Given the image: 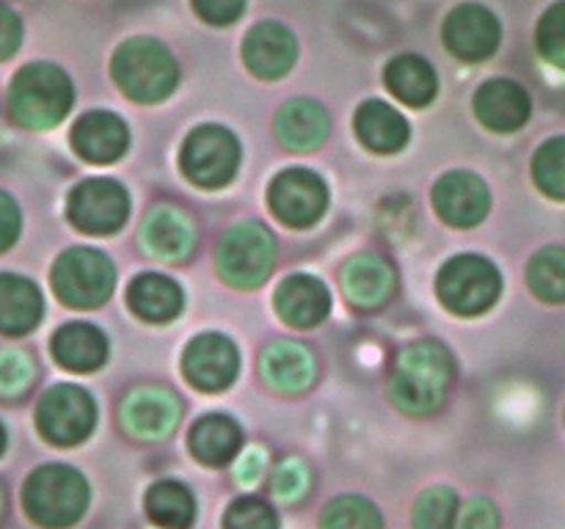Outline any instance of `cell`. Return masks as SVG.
I'll return each instance as SVG.
<instances>
[{
	"label": "cell",
	"mask_w": 565,
	"mask_h": 529,
	"mask_svg": "<svg viewBox=\"0 0 565 529\" xmlns=\"http://www.w3.org/2000/svg\"><path fill=\"white\" fill-rule=\"evenodd\" d=\"M53 356L72 373H94L108 358V339L97 325L70 323L53 336Z\"/></svg>",
	"instance_id": "25"
},
{
	"label": "cell",
	"mask_w": 565,
	"mask_h": 529,
	"mask_svg": "<svg viewBox=\"0 0 565 529\" xmlns=\"http://www.w3.org/2000/svg\"><path fill=\"white\" fill-rule=\"evenodd\" d=\"M17 235H20V209L9 193L0 191V251L14 246Z\"/></svg>",
	"instance_id": "42"
},
{
	"label": "cell",
	"mask_w": 565,
	"mask_h": 529,
	"mask_svg": "<svg viewBox=\"0 0 565 529\" xmlns=\"http://www.w3.org/2000/svg\"><path fill=\"white\" fill-rule=\"evenodd\" d=\"M88 507V483L70 466H42L25 483V510L47 529L81 521Z\"/></svg>",
	"instance_id": "4"
},
{
	"label": "cell",
	"mask_w": 565,
	"mask_h": 529,
	"mask_svg": "<svg viewBox=\"0 0 565 529\" xmlns=\"http://www.w3.org/2000/svg\"><path fill=\"white\" fill-rule=\"evenodd\" d=\"M9 108L22 127L31 130L55 127L72 108L70 77L55 64L22 66L11 80Z\"/></svg>",
	"instance_id": "2"
},
{
	"label": "cell",
	"mask_w": 565,
	"mask_h": 529,
	"mask_svg": "<svg viewBox=\"0 0 565 529\" xmlns=\"http://www.w3.org/2000/svg\"><path fill=\"white\" fill-rule=\"evenodd\" d=\"M114 80L136 102H160L180 80L174 55L154 39H130L114 53Z\"/></svg>",
	"instance_id": "3"
},
{
	"label": "cell",
	"mask_w": 565,
	"mask_h": 529,
	"mask_svg": "<svg viewBox=\"0 0 565 529\" xmlns=\"http://www.w3.org/2000/svg\"><path fill=\"white\" fill-rule=\"evenodd\" d=\"M0 505H3V496H0Z\"/></svg>",
	"instance_id": "45"
},
{
	"label": "cell",
	"mask_w": 565,
	"mask_h": 529,
	"mask_svg": "<svg viewBox=\"0 0 565 529\" xmlns=\"http://www.w3.org/2000/svg\"><path fill=\"white\" fill-rule=\"evenodd\" d=\"M276 262V240L268 226L243 220L232 226L218 248V273L226 284L252 290L270 276Z\"/></svg>",
	"instance_id": "5"
},
{
	"label": "cell",
	"mask_w": 565,
	"mask_h": 529,
	"mask_svg": "<svg viewBox=\"0 0 565 529\" xmlns=\"http://www.w3.org/2000/svg\"><path fill=\"white\" fill-rule=\"evenodd\" d=\"M452 356L445 345L423 339L408 345L397 356L392 375V400L412 417H428L439 411L452 384Z\"/></svg>",
	"instance_id": "1"
},
{
	"label": "cell",
	"mask_w": 565,
	"mask_h": 529,
	"mask_svg": "<svg viewBox=\"0 0 565 529\" xmlns=\"http://www.w3.org/2000/svg\"><path fill=\"white\" fill-rule=\"evenodd\" d=\"M386 86L412 108H423V105L434 102L436 91H439V77H436L434 66L419 55H397L386 66Z\"/></svg>",
	"instance_id": "29"
},
{
	"label": "cell",
	"mask_w": 565,
	"mask_h": 529,
	"mask_svg": "<svg viewBox=\"0 0 565 529\" xmlns=\"http://www.w3.org/2000/svg\"><path fill=\"white\" fill-rule=\"evenodd\" d=\"M224 529H279V518L274 507L265 505L263 499L246 496V499L232 501L224 516Z\"/></svg>",
	"instance_id": "36"
},
{
	"label": "cell",
	"mask_w": 565,
	"mask_h": 529,
	"mask_svg": "<svg viewBox=\"0 0 565 529\" xmlns=\"http://www.w3.org/2000/svg\"><path fill=\"white\" fill-rule=\"evenodd\" d=\"M246 66L263 80H279L292 69L298 58V42L281 22H259L243 42Z\"/></svg>",
	"instance_id": "15"
},
{
	"label": "cell",
	"mask_w": 565,
	"mask_h": 529,
	"mask_svg": "<svg viewBox=\"0 0 565 529\" xmlns=\"http://www.w3.org/2000/svg\"><path fill=\"white\" fill-rule=\"evenodd\" d=\"M320 529H384L381 512L364 496H337L320 518Z\"/></svg>",
	"instance_id": "32"
},
{
	"label": "cell",
	"mask_w": 565,
	"mask_h": 529,
	"mask_svg": "<svg viewBox=\"0 0 565 529\" xmlns=\"http://www.w3.org/2000/svg\"><path fill=\"white\" fill-rule=\"evenodd\" d=\"M458 529H500V510H497L491 499L478 496V499H472L463 507Z\"/></svg>",
	"instance_id": "40"
},
{
	"label": "cell",
	"mask_w": 565,
	"mask_h": 529,
	"mask_svg": "<svg viewBox=\"0 0 565 529\" xmlns=\"http://www.w3.org/2000/svg\"><path fill=\"white\" fill-rule=\"evenodd\" d=\"M345 295L359 309H379L392 298L397 276L392 264L379 253H356L345 264Z\"/></svg>",
	"instance_id": "22"
},
{
	"label": "cell",
	"mask_w": 565,
	"mask_h": 529,
	"mask_svg": "<svg viewBox=\"0 0 565 529\" xmlns=\"http://www.w3.org/2000/svg\"><path fill=\"white\" fill-rule=\"evenodd\" d=\"M331 295L329 287L307 273L285 279L276 290V312L292 328H312L329 317Z\"/></svg>",
	"instance_id": "20"
},
{
	"label": "cell",
	"mask_w": 565,
	"mask_h": 529,
	"mask_svg": "<svg viewBox=\"0 0 565 529\" xmlns=\"http://www.w3.org/2000/svg\"><path fill=\"white\" fill-rule=\"evenodd\" d=\"M356 136L373 152L392 154L406 147L408 121L392 105L381 102V99H370L356 114Z\"/></svg>",
	"instance_id": "28"
},
{
	"label": "cell",
	"mask_w": 565,
	"mask_h": 529,
	"mask_svg": "<svg viewBox=\"0 0 565 529\" xmlns=\"http://www.w3.org/2000/svg\"><path fill=\"white\" fill-rule=\"evenodd\" d=\"M241 444L243 430L237 428L235 419L224 417V413L202 417L191 430V452L204 466H226L230 461H235Z\"/></svg>",
	"instance_id": "27"
},
{
	"label": "cell",
	"mask_w": 565,
	"mask_h": 529,
	"mask_svg": "<svg viewBox=\"0 0 565 529\" xmlns=\"http://www.w3.org/2000/svg\"><path fill=\"white\" fill-rule=\"evenodd\" d=\"M259 369H263L265 384L274 386L276 391L298 395V391H307L315 384L318 361H315L312 350L303 347L301 342L279 339L265 347Z\"/></svg>",
	"instance_id": "19"
},
{
	"label": "cell",
	"mask_w": 565,
	"mask_h": 529,
	"mask_svg": "<svg viewBox=\"0 0 565 529\" xmlns=\"http://www.w3.org/2000/svg\"><path fill=\"white\" fill-rule=\"evenodd\" d=\"M268 202L276 218L296 229H307L315 220L323 218L329 207V187L315 171L287 169L270 182Z\"/></svg>",
	"instance_id": "11"
},
{
	"label": "cell",
	"mask_w": 565,
	"mask_h": 529,
	"mask_svg": "<svg viewBox=\"0 0 565 529\" xmlns=\"http://www.w3.org/2000/svg\"><path fill=\"white\" fill-rule=\"evenodd\" d=\"M182 171L202 187H224L241 165V143L218 125L196 127L182 143Z\"/></svg>",
	"instance_id": "8"
},
{
	"label": "cell",
	"mask_w": 565,
	"mask_h": 529,
	"mask_svg": "<svg viewBox=\"0 0 565 529\" xmlns=\"http://www.w3.org/2000/svg\"><path fill=\"white\" fill-rule=\"evenodd\" d=\"M116 270L105 253L94 248H70L53 268V290L66 306L97 309L114 292Z\"/></svg>",
	"instance_id": "7"
},
{
	"label": "cell",
	"mask_w": 565,
	"mask_h": 529,
	"mask_svg": "<svg viewBox=\"0 0 565 529\" xmlns=\"http://www.w3.org/2000/svg\"><path fill=\"white\" fill-rule=\"evenodd\" d=\"M530 110H533V105H530L527 91L519 83L505 80V77L483 83L475 94V114L486 127L497 132H513L524 127L530 119Z\"/></svg>",
	"instance_id": "21"
},
{
	"label": "cell",
	"mask_w": 565,
	"mask_h": 529,
	"mask_svg": "<svg viewBox=\"0 0 565 529\" xmlns=\"http://www.w3.org/2000/svg\"><path fill=\"white\" fill-rule=\"evenodd\" d=\"M436 292L450 312L472 317L494 306L502 292V276L489 259L478 253H461L439 270Z\"/></svg>",
	"instance_id": "6"
},
{
	"label": "cell",
	"mask_w": 565,
	"mask_h": 529,
	"mask_svg": "<svg viewBox=\"0 0 565 529\" xmlns=\"http://www.w3.org/2000/svg\"><path fill=\"white\" fill-rule=\"evenodd\" d=\"M127 303L147 323H169L182 312V290L160 273H141L127 290Z\"/></svg>",
	"instance_id": "26"
},
{
	"label": "cell",
	"mask_w": 565,
	"mask_h": 529,
	"mask_svg": "<svg viewBox=\"0 0 565 529\" xmlns=\"http://www.w3.org/2000/svg\"><path fill=\"white\" fill-rule=\"evenodd\" d=\"M193 9L210 25H232L246 9V0H193Z\"/></svg>",
	"instance_id": "39"
},
{
	"label": "cell",
	"mask_w": 565,
	"mask_h": 529,
	"mask_svg": "<svg viewBox=\"0 0 565 529\" xmlns=\"http://www.w3.org/2000/svg\"><path fill=\"white\" fill-rule=\"evenodd\" d=\"M500 20L478 3H463L445 22V44L461 61H483L500 47Z\"/></svg>",
	"instance_id": "14"
},
{
	"label": "cell",
	"mask_w": 565,
	"mask_h": 529,
	"mask_svg": "<svg viewBox=\"0 0 565 529\" xmlns=\"http://www.w3.org/2000/svg\"><path fill=\"white\" fill-rule=\"evenodd\" d=\"M182 417V402L163 386H141L121 402V424L141 441L169 439Z\"/></svg>",
	"instance_id": "12"
},
{
	"label": "cell",
	"mask_w": 565,
	"mask_h": 529,
	"mask_svg": "<svg viewBox=\"0 0 565 529\" xmlns=\"http://www.w3.org/2000/svg\"><path fill=\"white\" fill-rule=\"evenodd\" d=\"M527 281L546 303H565V248H541L527 268Z\"/></svg>",
	"instance_id": "31"
},
{
	"label": "cell",
	"mask_w": 565,
	"mask_h": 529,
	"mask_svg": "<svg viewBox=\"0 0 565 529\" xmlns=\"http://www.w3.org/2000/svg\"><path fill=\"white\" fill-rule=\"evenodd\" d=\"M265 472V452L263 450H248L246 455L241 457V466H237V479L246 485L259 483Z\"/></svg>",
	"instance_id": "43"
},
{
	"label": "cell",
	"mask_w": 565,
	"mask_h": 529,
	"mask_svg": "<svg viewBox=\"0 0 565 529\" xmlns=\"http://www.w3.org/2000/svg\"><path fill=\"white\" fill-rule=\"evenodd\" d=\"M147 516L160 529H191L196 521V501L185 485L163 479L147 490Z\"/></svg>",
	"instance_id": "30"
},
{
	"label": "cell",
	"mask_w": 565,
	"mask_h": 529,
	"mask_svg": "<svg viewBox=\"0 0 565 529\" xmlns=\"http://www.w3.org/2000/svg\"><path fill=\"white\" fill-rule=\"evenodd\" d=\"M456 518L458 496L445 485L425 490L414 507V529H456Z\"/></svg>",
	"instance_id": "33"
},
{
	"label": "cell",
	"mask_w": 565,
	"mask_h": 529,
	"mask_svg": "<svg viewBox=\"0 0 565 529\" xmlns=\"http://www.w3.org/2000/svg\"><path fill=\"white\" fill-rule=\"evenodd\" d=\"M22 22L9 6H0V61L11 58L20 50Z\"/></svg>",
	"instance_id": "41"
},
{
	"label": "cell",
	"mask_w": 565,
	"mask_h": 529,
	"mask_svg": "<svg viewBox=\"0 0 565 529\" xmlns=\"http://www.w3.org/2000/svg\"><path fill=\"white\" fill-rule=\"evenodd\" d=\"M42 312V292L33 281L14 273H0V334H28L36 328Z\"/></svg>",
	"instance_id": "24"
},
{
	"label": "cell",
	"mask_w": 565,
	"mask_h": 529,
	"mask_svg": "<svg viewBox=\"0 0 565 529\" xmlns=\"http://www.w3.org/2000/svg\"><path fill=\"white\" fill-rule=\"evenodd\" d=\"M533 176L546 196L565 202V136L552 138L539 149L533 160Z\"/></svg>",
	"instance_id": "34"
},
{
	"label": "cell",
	"mask_w": 565,
	"mask_h": 529,
	"mask_svg": "<svg viewBox=\"0 0 565 529\" xmlns=\"http://www.w3.org/2000/svg\"><path fill=\"white\" fill-rule=\"evenodd\" d=\"M39 430L50 444L72 446L81 444L97 422V406H94L92 395L81 386L61 384L53 386L47 395L42 397L36 411Z\"/></svg>",
	"instance_id": "9"
},
{
	"label": "cell",
	"mask_w": 565,
	"mask_h": 529,
	"mask_svg": "<svg viewBox=\"0 0 565 529\" xmlns=\"http://www.w3.org/2000/svg\"><path fill=\"white\" fill-rule=\"evenodd\" d=\"M33 361L20 350L0 353V395L17 397L31 386Z\"/></svg>",
	"instance_id": "37"
},
{
	"label": "cell",
	"mask_w": 565,
	"mask_h": 529,
	"mask_svg": "<svg viewBox=\"0 0 565 529\" xmlns=\"http://www.w3.org/2000/svg\"><path fill=\"white\" fill-rule=\"evenodd\" d=\"M329 114L315 99H292L276 116V136L292 152H312L329 138Z\"/></svg>",
	"instance_id": "23"
},
{
	"label": "cell",
	"mask_w": 565,
	"mask_h": 529,
	"mask_svg": "<svg viewBox=\"0 0 565 529\" xmlns=\"http://www.w3.org/2000/svg\"><path fill=\"white\" fill-rule=\"evenodd\" d=\"M66 215L88 235H114L130 215V196L116 180H86L70 193Z\"/></svg>",
	"instance_id": "10"
},
{
	"label": "cell",
	"mask_w": 565,
	"mask_h": 529,
	"mask_svg": "<svg viewBox=\"0 0 565 529\" xmlns=\"http://www.w3.org/2000/svg\"><path fill=\"white\" fill-rule=\"evenodd\" d=\"M539 50L550 64L565 69V0L552 6L539 22Z\"/></svg>",
	"instance_id": "35"
},
{
	"label": "cell",
	"mask_w": 565,
	"mask_h": 529,
	"mask_svg": "<svg viewBox=\"0 0 565 529\" xmlns=\"http://www.w3.org/2000/svg\"><path fill=\"white\" fill-rule=\"evenodd\" d=\"M309 468L298 457L281 461L279 468L274 472V494L285 501H298L307 496L309 490Z\"/></svg>",
	"instance_id": "38"
},
{
	"label": "cell",
	"mask_w": 565,
	"mask_h": 529,
	"mask_svg": "<svg viewBox=\"0 0 565 529\" xmlns=\"http://www.w3.org/2000/svg\"><path fill=\"white\" fill-rule=\"evenodd\" d=\"M141 240L152 257L166 259V262H182L196 248V226L180 207L158 204L143 220Z\"/></svg>",
	"instance_id": "17"
},
{
	"label": "cell",
	"mask_w": 565,
	"mask_h": 529,
	"mask_svg": "<svg viewBox=\"0 0 565 529\" xmlns=\"http://www.w3.org/2000/svg\"><path fill=\"white\" fill-rule=\"evenodd\" d=\"M241 353L235 342L224 334H202L188 345L182 358V373L188 384L202 391H221L237 378Z\"/></svg>",
	"instance_id": "13"
},
{
	"label": "cell",
	"mask_w": 565,
	"mask_h": 529,
	"mask_svg": "<svg viewBox=\"0 0 565 529\" xmlns=\"http://www.w3.org/2000/svg\"><path fill=\"white\" fill-rule=\"evenodd\" d=\"M3 444H6V433H3V428H0V452H3Z\"/></svg>",
	"instance_id": "44"
},
{
	"label": "cell",
	"mask_w": 565,
	"mask_h": 529,
	"mask_svg": "<svg viewBox=\"0 0 565 529\" xmlns=\"http://www.w3.org/2000/svg\"><path fill=\"white\" fill-rule=\"evenodd\" d=\"M436 213L450 226H478L489 213V187L478 174L469 171H452L441 176L439 185L434 187Z\"/></svg>",
	"instance_id": "16"
},
{
	"label": "cell",
	"mask_w": 565,
	"mask_h": 529,
	"mask_svg": "<svg viewBox=\"0 0 565 529\" xmlns=\"http://www.w3.org/2000/svg\"><path fill=\"white\" fill-rule=\"evenodd\" d=\"M130 130L110 110H92L81 116L72 130V147L88 163H114L127 152Z\"/></svg>",
	"instance_id": "18"
}]
</instances>
